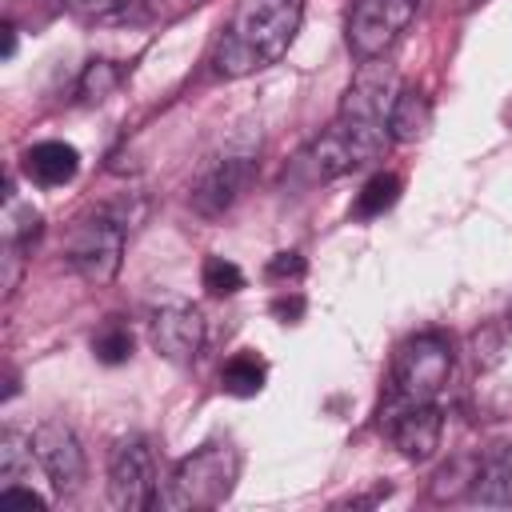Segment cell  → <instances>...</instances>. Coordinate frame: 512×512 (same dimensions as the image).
Instances as JSON below:
<instances>
[{
    "label": "cell",
    "instance_id": "1",
    "mask_svg": "<svg viewBox=\"0 0 512 512\" xmlns=\"http://www.w3.org/2000/svg\"><path fill=\"white\" fill-rule=\"evenodd\" d=\"M304 24V0H240L228 28L212 44V68L224 80L276 64Z\"/></svg>",
    "mask_w": 512,
    "mask_h": 512
},
{
    "label": "cell",
    "instance_id": "2",
    "mask_svg": "<svg viewBox=\"0 0 512 512\" xmlns=\"http://www.w3.org/2000/svg\"><path fill=\"white\" fill-rule=\"evenodd\" d=\"M388 128L384 120H356V116H336V124L316 136L300 156H296V180L304 184H328L340 180L352 168L376 164L388 152Z\"/></svg>",
    "mask_w": 512,
    "mask_h": 512
},
{
    "label": "cell",
    "instance_id": "3",
    "mask_svg": "<svg viewBox=\"0 0 512 512\" xmlns=\"http://www.w3.org/2000/svg\"><path fill=\"white\" fill-rule=\"evenodd\" d=\"M256 156H260V136H252V132L228 136L216 152L204 156V164L188 188V204L200 216H224L244 196V188L252 184Z\"/></svg>",
    "mask_w": 512,
    "mask_h": 512
},
{
    "label": "cell",
    "instance_id": "4",
    "mask_svg": "<svg viewBox=\"0 0 512 512\" xmlns=\"http://www.w3.org/2000/svg\"><path fill=\"white\" fill-rule=\"evenodd\" d=\"M240 480V456L232 444H204L196 452H188L176 468L172 480L160 496L164 508L176 512H196V508H216L232 496Z\"/></svg>",
    "mask_w": 512,
    "mask_h": 512
},
{
    "label": "cell",
    "instance_id": "5",
    "mask_svg": "<svg viewBox=\"0 0 512 512\" xmlns=\"http://www.w3.org/2000/svg\"><path fill=\"white\" fill-rule=\"evenodd\" d=\"M452 372V340L444 332H416L392 356L396 400H436Z\"/></svg>",
    "mask_w": 512,
    "mask_h": 512
},
{
    "label": "cell",
    "instance_id": "6",
    "mask_svg": "<svg viewBox=\"0 0 512 512\" xmlns=\"http://www.w3.org/2000/svg\"><path fill=\"white\" fill-rule=\"evenodd\" d=\"M124 236L128 228L112 216V212H96L88 220H80L68 236V264L76 276H84L88 284H112L124 260Z\"/></svg>",
    "mask_w": 512,
    "mask_h": 512
},
{
    "label": "cell",
    "instance_id": "7",
    "mask_svg": "<svg viewBox=\"0 0 512 512\" xmlns=\"http://www.w3.org/2000/svg\"><path fill=\"white\" fill-rule=\"evenodd\" d=\"M160 496L156 456L144 436H120L108 452V504L116 512H144Z\"/></svg>",
    "mask_w": 512,
    "mask_h": 512
},
{
    "label": "cell",
    "instance_id": "8",
    "mask_svg": "<svg viewBox=\"0 0 512 512\" xmlns=\"http://www.w3.org/2000/svg\"><path fill=\"white\" fill-rule=\"evenodd\" d=\"M420 0H352L344 20V40L356 60H380L400 32L412 24Z\"/></svg>",
    "mask_w": 512,
    "mask_h": 512
},
{
    "label": "cell",
    "instance_id": "9",
    "mask_svg": "<svg viewBox=\"0 0 512 512\" xmlns=\"http://www.w3.org/2000/svg\"><path fill=\"white\" fill-rule=\"evenodd\" d=\"M148 336L164 360L192 364V360H200V352L208 344V324H204L200 308H192L184 300H164L148 316Z\"/></svg>",
    "mask_w": 512,
    "mask_h": 512
},
{
    "label": "cell",
    "instance_id": "10",
    "mask_svg": "<svg viewBox=\"0 0 512 512\" xmlns=\"http://www.w3.org/2000/svg\"><path fill=\"white\" fill-rule=\"evenodd\" d=\"M32 448H36V464L44 468V476L52 480L56 496H72L84 484V448L76 440V432L64 420H44L32 432Z\"/></svg>",
    "mask_w": 512,
    "mask_h": 512
},
{
    "label": "cell",
    "instance_id": "11",
    "mask_svg": "<svg viewBox=\"0 0 512 512\" xmlns=\"http://www.w3.org/2000/svg\"><path fill=\"white\" fill-rule=\"evenodd\" d=\"M440 432H444V416L432 400H404V408L388 424L396 452L412 464H424L440 448Z\"/></svg>",
    "mask_w": 512,
    "mask_h": 512
},
{
    "label": "cell",
    "instance_id": "12",
    "mask_svg": "<svg viewBox=\"0 0 512 512\" xmlns=\"http://www.w3.org/2000/svg\"><path fill=\"white\" fill-rule=\"evenodd\" d=\"M392 88H396V76L388 64H376V60H364L360 76L348 84L344 100H340V112L336 116H356V120H384L388 108H392Z\"/></svg>",
    "mask_w": 512,
    "mask_h": 512
},
{
    "label": "cell",
    "instance_id": "13",
    "mask_svg": "<svg viewBox=\"0 0 512 512\" xmlns=\"http://www.w3.org/2000/svg\"><path fill=\"white\" fill-rule=\"evenodd\" d=\"M80 172V152L64 140H40L24 152V176L40 188H60Z\"/></svg>",
    "mask_w": 512,
    "mask_h": 512
},
{
    "label": "cell",
    "instance_id": "14",
    "mask_svg": "<svg viewBox=\"0 0 512 512\" xmlns=\"http://www.w3.org/2000/svg\"><path fill=\"white\" fill-rule=\"evenodd\" d=\"M384 128L396 144H416L428 136L432 128V100L420 92V88H400L388 116H384Z\"/></svg>",
    "mask_w": 512,
    "mask_h": 512
},
{
    "label": "cell",
    "instance_id": "15",
    "mask_svg": "<svg viewBox=\"0 0 512 512\" xmlns=\"http://www.w3.org/2000/svg\"><path fill=\"white\" fill-rule=\"evenodd\" d=\"M468 500L480 508H512V448L476 468Z\"/></svg>",
    "mask_w": 512,
    "mask_h": 512
},
{
    "label": "cell",
    "instance_id": "16",
    "mask_svg": "<svg viewBox=\"0 0 512 512\" xmlns=\"http://www.w3.org/2000/svg\"><path fill=\"white\" fill-rule=\"evenodd\" d=\"M264 380H268V364H264L256 352H236V356L220 368V388H224L228 396H240V400L256 396V392L264 388Z\"/></svg>",
    "mask_w": 512,
    "mask_h": 512
},
{
    "label": "cell",
    "instance_id": "17",
    "mask_svg": "<svg viewBox=\"0 0 512 512\" xmlns=\"http://www.w3.org/2000/svg\"><path fill=\"white\" fill-rule=\"evenodd\" d=\"M32 464H36L32 436H24V432H16V428L0 432V480H4V484L28 480V476H32Z\"/></svg>",
    "mask_w": 512,
    "mask_h": 512
},
{
    "label": "cell",
    "instance_id": "18",
    "mask_svg": "<svg viewBox=\"0 0 512 512\" xmlns=\"http://www.w3.org/2000/svg\"><path fill=\"white\" fill-rule=\"evenodd\" d=\"M40 236V212L32 204H20L12 192V180L4 188V244H28Z\"/></svg>",
    "mask_w": 512,
    "mask_h": 512
},
{
    "label": "cell",
    "instance_id": "19",
    "mask_svg": "<svg viewBox=\"0 0 512 512\" xmlns=\"http://www.w3.org/2000/svg\"><path fill=\"white\" fill-rule=\"evenodd\" d=\"M396 200H400V176H392V172H376V176L360 188V196H356V216H364V220L384 216Z\"/></svg>",
    "mask_w": 512,
    "mask_h": 512
},
{
    "label": "cell",
    "instance_id": "20",
    "mask_svg": "<svg viewBox=\"0 0 512 512\" xmlns=\"http://www.w3.org/2000/svg\"><path fill=\"white\" fill-rule=\"evenodd\" d=\"M92 352L100 364H124L132 356V332L120 320H108L96 336H92Z\"/></svg>",
    "mask_w": 512,
    "mask_h": 512
},
{
    "label": "cell",
    "instance_id": "21",
    "mask_svg": "<svg viewBox=\"0 0 512 512\" xmlns=\"http://www.w3.org/2000/svg\"><path fill=\"white\" fill-rule=\"evenodd\" d=\"M120 84V72L112 60H88L84 72H80V96L88 104H100L104 96H112V88Z\"/></svg>",
    "mask_w": 512,
    "mask_h": 512
},
{
    "label": "cell",
    "instance_id": "22",
    "mask_svg": "<svg viewBox=\"0 0 512 512\" xmlns=\"http://www.w3.org/2000/svg\"><path fill=\"white\" fill-rule=\"evenodd\" d=\"M200 284H204L212 296H232V292L244 288V272H240L232 260H224V256H208V260H204V272H200Z\"/></svg>",
    "mask_w": 512,
    "mask_h": 512
},
{
    "label": "cell",
    "instance_id": "23",
    "mask_svg": "<svg viewBox=\"0 0 512 512\" xmlns=\"http://www.w3.org/2000/svg\"><path fill=\"white\" fill-rule=\"evenodd\" d=\"M268 276H276V280H296V276H304V256H300V252H276V256L268 260Z\"/></svg>",
    "mask_w": 512,
    "mask_h": 512
},
{
    "label": "cell",
    "instance_id": "24",
    "mask_svg": "<svg viewBox=\"0 0 512 512\" xmlns=\"http://www.w3.org/2000/svg\"><path fill=\"white\" fill-rule=\"evenodd\" d=\"M0 500H8V504H24V508H48V500H44L36 488H24L20 480H16V484H0Z\"/></svg>",
    "mask_w": 512,
    "mask_h": 512
},
{
    "label": "cell",
    "instance_id": "25",
    "mask_svg": "<svg viewBox=\"0 0 512 512\" xmlns=\"http://www.w3.org/2000/svg\"><path fill=\"white\" fill-rule=\"evenodd\" d=\"M76 12H84V16H112V12H120L128 0H68Z\"/></svg>",
    "mask_w": 512,
    "mask_h": 512
},
{
    "label": "cell",
    "instance_id": "26",
    "mask_svg": "<svg viewBox=\"0 0 512 512\" xmlns=\"http://www.w3.org/2000/svg\"><path fill=\"white\" fill-rule=\"evenodd\" d=\"M272 312H276V316H284V324H288V320H296V316L304 312V300H300V296H292V300H276V304H272Z\"/></svg>",
    "mask_w": 512,
    "mask_h": 512
},
{
    "label": "cell",
    "instance_id": "27",
    "mask_svg": "<svg viewBox=\"0 0 512 512\" xmlns=\"http://www.w3.org/2000/svg\"><path fill=\"white\" fill-rule=\"evenodd\" d=\"M508 324H512V308H508Z\"/></svg>",
    "mask_w": 512,
    "mask_h": 512
}]
</instances>
